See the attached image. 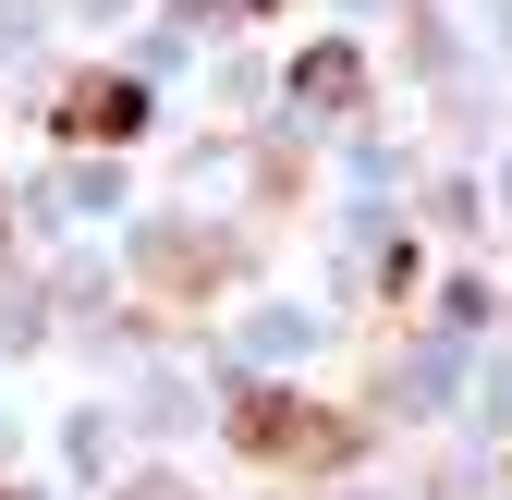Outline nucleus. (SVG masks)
Masks as SVG:
<instances>
[{"instance_id":"f257e3e1","label":"nucleus","mask_w":512,"mask_h":500,"mask_svg":"<svg viewBox=\"0 0 512 500\" xmlns=\"http://www.w3.org/2000/svg\"><path fill=\"white\" fill-rule=\"evenodd\" d=\"M232 452L281 464V476H342V464L366 452V427H354L342 403H305V391H244V403H232Z\"/></svg>"},{"instance_id":"f03ea898","label":"nucleus","mask_w":512,"mask_h":500,"mask_svg":"<svg viewBox=\"0 0 512 500\" xmlns=\"http://www.w3.org/2000/svg\"><path fill=\"white\" fill-rule=\"evenodd\" d=\"M135 122H147V86H135V74H86V86H61L49 135H61V147H122Z\"/></svg>"},{"instance_id":"7ed1b4c3","label":"nucleus","mask_w":512,"mask_h":500,"mask_svg":"<svg viewBox=\"0 0 512 500\" xmlns=\"http://www.w3.org/2000/svg\"><path fill=\"white\" fill-rule=\"evenodd\" d=\"M354 86H366V74H354V49H317V61H305V98H317V110H342Z\"/></svg>"}]
</instances>
